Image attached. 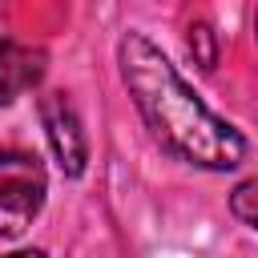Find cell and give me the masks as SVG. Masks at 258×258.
I'll return each mask as SVG.
<instances>
[{
  "instance_id": "1",
  "label": "cell",
  "mask_w": 258,
  "mask_h": 258,
  "mask_svg": "<svg viewBox=\"0 0 258 258\" xmlns=\"http://www.w3.org/2000/svg\"><path fill=\"white\" fill-rule=\"evenodd\" d=\"M117 69L149 137L161 145V153L194 169H210V173H230L242 165L250 149L246 137L194 93V85L145 32L137 28L121 32Z\"/></svg>"
},
{
  "instance_id": "2",
  "label": "cell",
  "mask_w": 258,
  "mask_h": 258,
  "mask_svg": "<svg viewBox=\"0 0 258 258\" xmlns=\"http://www.w3.org/2000/svg\"><path fill=\"white\" fill-rule=\"evenodd\" d=\"M48 198L44 161L28 149H0V238L24 234Z\"/></svg>"
},
{
  "instance_id": "3",
  "label": "cell",
  "mask_w": 258,
  "mask_h": 258,
  "mask_svg": "<svg viewBox=\"0 0 258 258\" xmlns=\"http://www.w3.org/2000/svg\"><path fill=\"white\" fill-rule=\"evenodd\" d=\"M36 109H40V125H44V137H48V149H52L60 173L81 177L89 169V137L81 125V113L73 109V101L64 93H44Z\"/></svg>"
},
{
  "instance_id": "4",
  "label": "cell",
  "mask_w": 258,
  "mask_h": 258,
  "mask_svg": "<svg viewBox=\"0 0 258 258\" xmlns=\"http://www.w3.org/2000/svg\"><path fill=\"white\" fill-rule=\"evenodd\" d=\"M40 77H44V52L0 32V109L12 105L20 93L36 89Z\"/></svg>"
},
{
  "instance_id": "5",
  "label": "cell",
  "mask_w": 258,
  "mask_h": 258,
  "mask_svg": "<svg viewBox=\"0 0 258 258\" xmlns=\"http://www.w3.org/2000/svg\"><path fill=\"white\" fill-rule=\"evenodd\" d=\"M185 44H189V56H194V64L202 73H214L218 69V32H214L210 20H194Z\"/></svg>"
},
{
  "instance_id": "6",
  "label": "cell",
  "mask_w": 258,
  "mask_h": 258,
  "mask_svg": "<svg viewBox=\"0 0 258 258\" xmlns=\"http://www.w3.org/2000/svg\"><path fill=\"white\" fill-rule=\"evenodd\" d=\"M230 214H234L242 226L258 230V173L246 177V181H238V185L230 189Z\"/></svg>"
},
{
  "instance_id": "7",
  "label": "cell",
  "mask_w": 258,
  "mask_h": 258,
  "mask_svg": "<svg viewBox=\"0 0 258 258\" xmlns=\"http://www.w3.org/2000/svg\"><path fill=\"white\" fill-rule=\"evenodd\" d=\"M4 258H44V250H12V254H4Z\"/></svg>"
},
{
  "instance_id": "8",
  "label": "cell",
  "mask_w": 258,
  "mask_h": 258,
  "mask_svg": "<svg viewBox=\"0 0 258 258\" xmlns=\"http://www.w3.org/2000/svg\"><path fill=\"white\" fill-rule=\"evenodd\" d=\"M254 36H258V12H254Z\"/></svg>"
}]
</instances>
